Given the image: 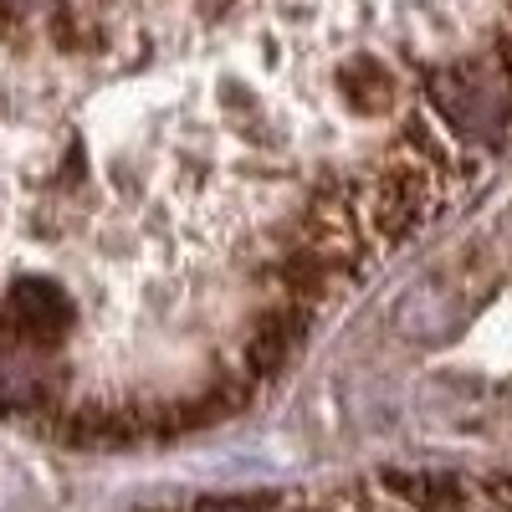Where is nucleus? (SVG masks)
Instances as JSON below:
<instances>
[{
    "label": "nucleus",
    "mask_w": 512,
    "mask_h": 512,
    "mask_svg": "<svg viewBox=\"0 0 512 512\" xmlns=\"http://www.w3.org/2000/svg\"><path fill=\"white\" fill-rule=\"evenodd\" d=\"M308 328H313V313L297 308V303H272L267 313H256L246 338H241V364L251 369V379L256 384L277 379L292 364V354L303 349Z\"/></svg>",
    "instance_id": "obj_1"
},
{
    "label": "nucleus",
    "mask_w": 512,
    "mask_h": 512,
    "mask_svg": "<svg viewBox=\"0 0 512 512\" xmlns=\"http://www.w3.org/2000/svg\"><path fill=\"white\" fill-rule=\"evenodd\" d=\"M338 88H344V98L359 113H384L395 103V72L384 67L379 57L359 52V57H349L344 67H338Z\"/></svg>",
    "instance_id": "obj_2"
},
{
    "label": "nucleus",
    "mask_w": 512,
    "mask_h": 512,
    "mask_svg": "<svg viewBox=\"0 0 512 512\" xmlns=\"http://www.w3.org/2000/svg\"><path fill=\"white\" fill-rule=\"evenodd\" d=\"M487 492H492V502H497L502 512H512V477H497V482H487Z\"/></svg>",
    "instance_id": "obj_5"
},
{
    "label": "nucleus",
    "mask_w": 512,
    "mask_h": 512,
    "mask_svg": "<svg viewBox=\"0 0 512 512\" xmlns=\"http://www.w3.org/2000/svg\"><path fill=\"white\" fill-rule=\"evenodd\" d=\"M492 62H497L502 82H507V88H512V26H502V31L492 36Z\"/></svg>",
    "instance_id": "obj_4"
},
{
    "label": "nucleus",
    "mask_w": 512,
    "mask_h": 512,
    "mask_svg": "<svg viewBox=\"0 0 512 512\" xmlns=\"http://www.w3.org/2000/svg\"><path fill=\"white\" fill-rule=\"evenodd\" d=\"M379 487L400 502H410V507H420V512H461V502H466L461 482L431 477V472H384Z\"/></svg>",
    "instance_id": "obj_3"
}]
</instances>
